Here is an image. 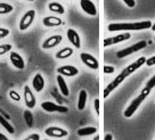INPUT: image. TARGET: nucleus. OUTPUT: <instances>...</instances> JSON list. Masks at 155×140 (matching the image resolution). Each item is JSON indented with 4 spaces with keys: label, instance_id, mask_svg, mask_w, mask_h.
Returning a JSON list of instances; mask_svg holds the SVG:
<instances>
[{
    "label": "nucleus",
    "instance_id": "2eb2a0df",
    "mask_svg": "<svg viewBox=\"0 0 155 140\" xmlns=\"http://www.w3.org/2000/svg\"><path fill=\"white\" fill-rule=\"evenodd\" d=\"M68 41L75 47L77 49H79L81 47V41H80V37L79 34L77 33V31L73 29H68Z\"/></svg>",
    "mask_w": 155,
    "mask_h": 140
},
{
    "label": "nucleus",
    "instance_id": "412c9836",
    "mask_svg": "<svg viewBox=\"0 0 155 140\" xmlns=\"http://www.w3.org/2000/svg\"><path fill=\"white\" fill-rule=\"evenodd\" d=\"M48 8L50 11H54V13H57V14H64V7L61 4H58L56 1H54V2H50L48 5Z\"/></svg>",
    "mask_w": 155,
    "mask_h": 140
},
{
    "label": "nucleus",
    "instance_id": "0eeeda50",
    "mask_svg": "<svg viewBox=\"0 0 155 140\" xmlns=\"http://www.w3.org/2000/svg\"><path fill=\"white\" fill-rule=\"evenodd\" d=\"M45 133L51 138H62V137H66L68 135V131L62 129V128H58V126H50L47 128Z\"/></svg>",
    "mask_w": 155,
    "mask_h": 140
},
{
    "label": "nucleus",
    "instance_id": "f03ea898",
    "mask_svg": "<svg viewBox=\"0 0 155 140\" xmlns=\"http://www.w3.org/2000/svg\"><path fill=\"white\" fill-rule=\"evenodd\" d=\"M152 22L145 21V22H139V23H121V24H110L108 25V31L115 32V31H130V30H145L152 28Z\"/></svg>",
    "mask_w": 155,
    "mask_h": 140
},
{
    "label": "nucleus",
    "instance_id": "423d86ee",
    "mask_svg": "<svg viewBox=\"0 0 155 140\" xmlns=\"http://www.w3.org/2000/svg\"><path fill=\"white\" fill-rule=\"evenodd\" d=\"M80 58H81V60L83 62L84 65H87L88 67L92 68V70H97L98 66H99V65H98V60H97L96 58L87 53L80 54Z\"/></svg>",
    "mask_w": 155,
    "mask_h": 140
},
{
    "label": "nucleus",
    "instance_id": "f704fd0d",
    "mask_svg": "<svg viewBox=\"0 0 155 140\" xmlns=\"http://www.w3.org/2000/svg\"><path fill=\"white\" fill-rule=\"evenodd\" d=\"M0 140H8V138H7L5 135H2V133L0 132Z\"/></svg>",
    "mask_w": 155,
    "mask_h": 140
},
{
    "label": "nucleus",
    "instance_id": "e433bc0d",
    "mask_svg": "<svg viewBox=\"0 0 155 140\" xmlns=\"http://www.w3.org/2000/svg\"><path fill=\"white\" fill-rule=\"evenodd\" d=\"M150 29L153 30V31H155V24H154V25H152V28H150Z\"/></svg>",
    "mask_w": 155,
    "mask_h": 140
},
{
    "label": "nucleus",
    "instance_id": "9b49d317",
    "mask_svg": "<svg viewBox=\"0 0 155 140\" xmlns=\"http://www.w3.org/2000/svg\"><path fill=\"white\" fill-rule=\"evenodd\" d=\"M10 62L12 64L14 65L16 68H18V70H23L25 67V63H24V59L23 57L17 53H14V51H10Z\"/></svg>",
    "mask_w": 155,
    "mask_h": 140
},
{
    "label": "nucleus",
    "instance_id": "393cba45",
    "mask_svg": "<svg viewBox=\"0 0 155 140\" xmlns=\"http://www.w3.org/2000/svg\"><path fill=\"white\" fill-rule=\"evenodd\" d=\"M14 7L12 5L5 4V2H0V14H8L10 11H13Z\"/></svg>",
    "mask_w": 155,
    "mask_h": 140
},
{
    "label": "nucleus",
    "instance_id": "cd10ccee",
    "mask_svg": "<svg viewBox=\"0 0 155 140\" xmlns=\"http://www.w3.org/2000/svg\"><path fill=\"white\" fill-rule=\"evenodd\" d=\"M154 87H155V75L152 77L150 80H148V81H147V84H146L145 89H147L148 91H150V90H152Z\"/></svg>",
    "mask_w": 155,
    "mask_h": 140
},
{
    "label": "nucleus",
    "instance_id": "2f4dec72",
    "mask_svg": "<svg viewBox=\"0 0 155 140\" xmlns=\"http://www.w3.org/2000/svg\"><path fill=\"white\" fill-rule=\"evenodd\" d=\"M114 72V67L113 66H104V73L106 74H110V73Z\"/></svg>",
    "mask_w": 155,
    "mask_h": 140
},
{
    "label": "nucleus",
    "instance_id": "a211bd4d",
    "mask_svg": "<svg viewBox=\"0 0 155 140\" xmlns=\"http://www.w3.org/2000/svg\"><path fill=\"white\" fill-rule=\"evenodd\" d=\"M56 80H57L58 87H59V90H61V92L63 93L64 96L68 97V95H70V91H68V86H66V83H65V80H64L63 75H61V74H59V75H57Z\"/></svg>",
    "mask_w": 155,
    "mask_h": 140
},
{
    "label": "nucleus",
    "instance_id": "6ab92c4d",
    "mask_svg": "<svg viewBox=\"0 0 155 140\" xmlns=\"http://www.w3.org/2000/svg\"><path fill=\"white\" fill-rule=\"evenodd\" d=\"M72 55H73V49L66 47V48L62 49L58 53H56V58L57 59H66V58H68L70 56H72Z\"/></svg>",
    "mask_w": 155,
    "mask_h": 140
},
{
    "label": "nucleus",
    "instance_id": "b1692460",
    "mask_svg": "<svg viewBox=\"0 0 155 140\" xmlns=\"http://www.w3.org/2000/svg\"><path fill=\"white\" fill-rule=\"evenodd\" d=\"M24 119H25V122H26L28 126H29V128H32V126H33V114L31 113L30 109L24 111Z\"/></svg>",
    "mask_w": 155,
    "mask_h": 140
},
{
    "label": "nucleus",
    "instance_id": "a878e982",
    "mask_svg": "<svg viewBox=\"0 0 155 140\" xmlns=\"http://www.w3.org/2000/svg\"><path fill=\"white\" fill-rule=\"evenodd\" d=\"M10 50H12V44H1V46H0V56L6 53H9Z\"/></svg>",
    "mask_w": 155,
    "mask_h": 140
},
{
    "label": "nucleus",
    "instance_id": "ddd939ff",
    "mask_svg": "<svg viewBox=\"0 0 155 140\" xmlns=\"http://www.w3.org/2000/svg\"><path fill=\"white\" fill-rule=\"evenodd\" d=\"M61 41H62V35H58V34L53 35V37L47 39L44 44H42V48L44 49L54 48V47H56V46H58V44H61Z\"/></svg>",
    "mask_w": 155,
    "mask_h": 140
},
{
    "label": "nucleus",
    "instance_id": "c756f323",
    "mask_svg": "<svg viewBox=\"0 0 155 140\" xmlns=\"http://www.w3.org/2000/svg\"><path fill=\"white\" fill-rule=\"evenodd\" d=\"M145 64H147V66H153V65H155V56L150 57V59H146Z\"/></svg>",
    "mask_w": 155,
    "mask_h": 140
},
{
    "label": "nucleus",
    "instance_id": "1a4fd4ad",
    "mask_svg": "<svg viewBox=\"0 0 155 140\" xmlns=\"http://www.w3.org/2000/svg\"><path fill=\"white\" fill-rule=\"evenodd\" d=\"M130 38H131V34H129V33L117 34V35H115V37L105 39V40H104V47H108V46H111V44H119V42L124 41V40H128V39H130Z\"/></svg>",
    "mask_w": 155,
    "mask_h": 140
},
{
    "label": "nucleus",
    "instance_id": "473e14b6",
    "mask_svg": "<svg viewBox=\"0 0 155 140\" xmlns=\"http://www.w3.org/2000/svg\"><path fill=\"white\" fill-rule=\"evenodd\" d=\"M40 139V135H37V133H33V135H29L28 138H26V140H39Z\"/></svg>",
    "mask_w": 155,
    "mask_h": 140
},
{
    "label": "nucleus",
    "instance_id": "20e7f679",
    "mask_svg": "<svg viewBox=\"0 0 155 140\" xmlns=\"http://www.w3.org/2000/svg\"><path fill=\"white\" fill-rule=\"evenodd\" d=\"M146 46H147V42H146V41H139V42H137V44H132V46L128 47V48L120 50L119 53L116 54V56H117V58L127 57V56H129V55H131V54L139 51L140 49H144Z\"/></svg>",
    "mask_w": 155,
    "mask_h": 140
},
{
    "label": "nucleus",
    "instance_id": "5701e85b",
    "mask_svg": "<svg viewBox=\"0 0 155 140\" xmlns=\"http://www.w3.org/2000/svg\"><path fill=\"white\" fill-rule=\"evenodd\" d=\"M97 132V129L94 126H88V128H82L78 130V135H90Z\"/></svg>",
    "mask_w": 155,
    "mask_h": 140
},
{
    "label": "nucleus",
    "instance_id": "7ed1b4c3",
    "mask_svg": "<svg viewBox=\"0 0 155 140\" xmlns=\"http://www.w3.org/2000/svg\"><path fill=\"white\" fill-rule=\"evenodd\" d=\"M150 92L147 89H143V91H141V93L139 95V96L137 97L136 99H134L132 102H131V104L129 105V107L127 108L126 111H124V116L126 117H131V116L135 114V112L137 111V108L140 106V104L144 100H145V98H147V96L150 95Z\"/></svg>",
    "mask_w": 155,
    "mask_h": 140
},
{
    "label": "nucleus",
    "instance_id": "c9c22d12",
    "mask_svg": "<svg viewBox=\"0 0 155 140\" xmlns=\"http://www.w3.org/2000/svg\"><path fill=\"white\" fill-rule=\"evenodd\" d=\"M112 139H113L112 135H105V140H112Z\"/></svg>",
    "mask_w": 155,
    "mask_h": 140
},
{
    "label": "nucleus",
    "instance_id": "bb28decb",
    "mask_svg": "<svg viewBox=\"0 0 155 140\" xmlns=\"http://www.w3.org/2000/svg\"><path fill=\"white\" fill-rule=\"evenodd\" d=\"M9 97L13 99V100H15V102H19V100H21V96H19V93L18 92H16L15 90H10Z\"/></svg>",
    "mask_w": 155,
    "mask_h": 140
},
{
    "label": "nucleus",
    "instance_id": "6e6552de",
    "mask_svg": "<svg viewBox=\"0 0 155 140\" xmlns=\"http://www.w3.org/2000/svg\"><path fill=\"white\" fill-rule=\"evenodd\" d=\"M41 107L44 108L46 112H59V113H68V108L64 106H59L56 105L55 103L51 102H45L41 104Z\"/></svg>",
    "mask_w": 155,
    "mask_h": 140
},
{
    "label": "nucleus",
    "instance_id": "f257e3e1",
    "mask_svg": "<svg viewBox=\"0 0 155 140\" xmlns=\"http://www.w3.org/2000/svg\"><path fill=\"white\" fill-rule=\"evenodd\" d=\"M145 63H146V58L140 57L138 60H136L135 63L130 64L128 67L124 68V70H123V71H122V72L120 73V74H119V75H117V77H116L115 79H114V80L108 84V86H107L106 89L104 90V98H107L108 95H110L114 89H116V88L119 87V86H120V83H121L127 77H129L130 74H132V73L135 72V71H137L138 68H140Z\"/></svg>",
    "mask_w": 155,
    "mask_h": 140
},
{
    "label": "nucleus",
    "instance_id": "7c9ffc66",
    "mask_svg": "<svg viewBox=\"0 0 155 140\" xmlns=\"http://www.w3.org/2000/svg\"><path fill=\"white\" fill-rule=\"evenodd\" d=\"M94 105H95V111H96V113L99 115V99H95L94 100Z\"/></svg>",
    "mask_w": 155,
    "mask_h": 140
},
{
    "label": "nucleus",
    "instance_id": "4468645a",
    "mask_svg": "<svg viewBox=\"0 0 155 140\" xmlns=\"http://www.w3.org/2000/svg\"><path fill=\"white\" fill-rule=\"evenodd\" d=\"M80 5H81V8L83 9V11H86L88 15H91V16H95L97 14L96 7H95V4L92 1H89V0H81L80 1Z\"/></svg>",
    "mask_w": 155,
    "mask_h": 140
},
{
    "label": "nucleus",
    "instance_id": "dca6fc26",
    "mask_svg": "<svg viewBox=\"0 0 155 140\" xmlns=\"http://www.w3.org/2000/svg\"><path fill=\"white\" fill-rule=\"evenodd\" d=\"M45 26H48V28H54V26H59V25H63V21L59 18V17H56V16H47L45 17L44 21H42Z\"/></svg>",
    "mask_w": 155,
    "mask_h": 140
},
{
    "label": "nucleus",
    "instance_id": "f3484780",
    "mask_svg": "<svg viewBox=\"0 0 155 140\" xmlns=\"http://www.w3.org/2000/svg\"><path fill=\"white\" fill-rule=\"evenodd\" d=\"M32 86H33L34 90L37 92H40L45 87V80L44 77L41 74H37L35 77H33V81H32Z\"/></svg>",
    "mask_w": 155,
    "mask_h": 140
},
{
    "label": "nucleus",
    "instance_id": "c85d7f7f",
    "mask_svg": "<svg viewBox=\"0 0 155 140\" xmlns=\"http://www.w3.org/2000/svg\"><path fill=\"white\" fill-rule=\"evenodd\" d=\"M8 34H10V31L8 29H4V28H0V39L6 38Z\"/></svg>",
    "mask_w": 155,
    "mask_h": 140
},
{
    "label": "nucleus",
    "instance_id": "aec40b11",
    "mask_svg": "<svg viewBox=\"0 0 155 140\" xmlns=\"http://www.w3.org/2000/svg\"><path fill=\"white\" fill-rule=\"evenodd\" d=\"M86 102H87V91L86 90H81L80 95H79V102H78V108L80 111H82L83 108H84Z\"/></svg>",
    "mask_w": 155,
    "mask_h": 140
},
{
    "label": "nucleus",
    "instance_id": "39448f33",
    "mask_svg": "<svg viewBox=\"0 0 155 140\" xmlns=\"http://www.w3.org/2000/svg\"><path fill=\"white\" fill-rule=\"evenodd\" d=\"M34 16H35V11H34V10L26 11V13L22 16L21 21H19V30H21V31H25L26 29H29L30 25L33 23Z\"/></svg>",
    "mask_w": 155,
    "mask_h": 140
},
{
    "label": "nucleus",
    "instance_id": "f8f14e48",
    "mask_svg": "<svg viewBox=\"0 0 155 140\" xmlns=\"http://www.w3.org/2000/svg\"><path fill=\"white\" fill-rule=\"evenodd\" d=\"M58 74L64 75V77H74L79 73V70L77 67H74L72 65H65V66H61L57 68Z\"/></svg>",
    "mask_w": 155,
    "mask_h": 140
},
{
    "label": "nucleus",
    "instance_id": "9d476101",
    "mask_svg": "<svg viewBox=\"0 0 155 140\" xmlns=\"http://www.w3.org/2000/svg\"><path fill=\"white\" fill-rule=\"evenodd\" d=\"M24 99H25V105L29 108H33L35 106V97H34L33 92L31 91V89L29 88V86L24 87Z\"/></svg>",
    "mask_w": 155,
    "mask_h": 140
},
{
    "label": "nucleus",
    "instance_id": "72a5a7b5",
    "mask_svg": "<svg viewBox=\"0 0 155 140\" xmlns=\"http://www.w3.org/2000/svg\"><path fill=\"white\" fill-rule=\"evenodd\" d=\"M124 2H126L129 7H135V5H136L135 0H124Z\"/></svg>",
    "mask_w": 155,
    "mask_h": 140
},
{
    "label": "nucleus",
    "instance_id": "4be33fe9",
    "mask_svg": "<svg viewBox=\"0 0 155 140\" xmlns=\"http://www.w3.org/2000/svg\"><path fill=\"white\" fill-rule=\"evenodd\" d=\"M0 124L4 126L6 130L9 132L10 135L15 133V129L13 128V125H10V123L8 121H7V119L1 115V113H0Z\"/></svg>",
    "mask_w": 155,
    "mask_h": 140
}]
</instances>
